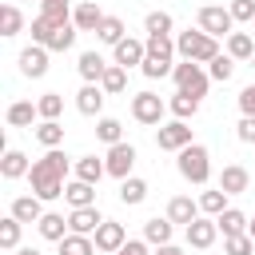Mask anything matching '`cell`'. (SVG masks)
Here are the masks:
<instances>
[{"label": "cell", "mask_w": 255, "mask_h": 255, "mask_svg": "<svg viewBox=\"0 0 255 255\" xmlns=\"http://www.w3.org/2000/svg\"><path fill=\"white\" fill-rule=\"evenodd\" d=\"M251 68H255V56H251Z\"/></svg>", "instance_id": "cell-53"}, {"label": "cell", "mask_w": 255, "mask_h": 255, "mask_svg": "<svg viewBox=\"0 0 255 255\" xmlns=\"http://www.w3.org/2000/svg\"><path fill=\"white\" fill-rule=\"evenodd\" d=\"M128 36V28H124V20L120 16H104V24H100V32H96V40L100 44H108V48H116L120 40Z\"/></svg>", "instance_id": "cell-34"}, {"label": "cell", "mask_w": 255, "mask_h": 255, "mask_svg": "<svg viewBox=\"0 0 255 255\" xmlns=\"http://www.w3.org/2000/svg\"><path fill=\"white\" fill-rule=\"evenodd\" d=\"M36 231H40L48 243H60V239L68 235V219H64L60 211H44V219L36 223Z\"/></svg>", "instance_id": "cell-25"}, {"label": "cell", "mask_w": 255, "mask_h": 255, "mask_svg": "<svg viewBox=\"0 0 255 255\" xmlns=\"http://www.w3.org/2000/svg\"><path fill=\"white\" fill-rule=\"evenodd\" d=\"M28 171H32L28 155H24V151H16V147H8V151H4V159H0V175H4V179H24Z\"/></svg>", "instance_id": "cell-23"}, {"label": "cell", "mask_w": 255, "mask_h": 255, "mask_svg": "<svg viewBox=\"0 0 255 255\" xmlns=\"http://www.w3.org/2000/svg\"><path fill=\"white\" fill-rule=\"evenodd\" d=\"M215 223H219V231H223V239H227V235H243L251 219H247V215H243L239 207H227L223 215H215Z\"/></svg>", "instance_id": "cell-32"}, {"label": "cell", "mask_w": 255, "mask_h": 255, "mask_svg": "<svg viewBox=\"0 0 255 255\" xmlns=\"http://www.w3.org/2000/svg\"><path fill=\"white\" fill-rule=\"evenodd\" d=\"M52 28H56V24H52L48 16H36V20H32V44H44V48H48V40H52Z\"/></svg>", "instance_id": "cell-46"}, {"label": "cell", "mask_w": 255, "mask_h": 255, "mask_svg": "<svg viewBox=\"0 0 255 255\" xmlns=\"http://www.w3.org/2000/svg\"><path fill=\"white\" fill-rule=\"evenodd\" d=\"M227 56L251 64V56H255V40H251L247 32H231V36H227Z\"/></svg>", "instance_id": "cell-35"}, {"label": "cell", "mask_w": 255, "mask_h": 255, "mask_svg": "<svg viewBox=\"0 0 255 255\" xmlns=\"http://www.w3.org/2000/svg\"><path fill=\"white\" fill-rule=\"evenodd\" d=\"M171 235H175V223H171L167 215H151V219L143 223V239H147L151 247H163V243H171Z\"/></svg>", "instance_id": "cell-20"}, {"label": "cell", "mask_w": 255, "mask_h": 255, "mask_svg": "<svg viewBox=\"0 0 255 255\" xmlns=\"http://www.w3.org/2000/svg\"><path fill=\"white\" fill-rule=\"evenodd\" d=\"M48 48L44 44H28L24 52H20V76H28V80H40V76H48Z\"/></svg>", "instance_id": "cell-12"}, {"label": "cell", "mask_w": 255, "mask_h": 255, "mask_svg": "<svg viewBox=\"0 0 255 255\" xmlns=\"http://www.w3.org/2000/svg\"><path fill=\"white\" fill-rule=\"evenodd\" d=\"M171 80H175V92H187V96H195V100H203V96H207V88H211V76H207V72H203V64H195V60L175 64Z\"/></svg>", "instance_id": "cell-4"}, {"label": "cell", "mask_w": 255, "mask_h": 255, "mask_svg": "<svg viewBox=\"0 0 255 255\" xmlns=\"http://www.w3.org/2000/svg\"><path fill=\"white\" fill-rule=\"evenodd\" d=\"M135 147L124 139V143H116V147H108V155H104V163H108V175L112 179H128L131 175V167H135Z\"/></svg>", "instance_id": "cell-9"}, {"label": "cell", "mask_w": 255, "mask_h": 255, "mask_svg": "<svg viewBox=\"0 0 255 255\" xmlns=\"http://www.w3.org/2000/svg\"><path fill=\"white\" fill-rule=\"evenodd\" d=\"M20 227H24V223H20L16 215H4V219H0V247H4V251H16V247H20Z\"/></svg>", "instance_id": "cell-41"}, {"label": "cell", "mask_w": 255, "mask_h": 255, "mask_svg": "<svg viewBox=\"0 0 255 255\" xmlns=\"http://www.w3.org/2000/svg\"><path fill=\"white\" fill-rule=\"evenodd\" d=\"M223 255H255V239L243 231V235H227L223 239Z\"/></svg>", "instance_id": "cell-44"}, {"label": "cell", "mask_w": 255, "mask_h": 255, "mask_svg": "<svg viewBox=\"0 0 255 255\" xmlns=\"http://www.w3.org/2000/svg\"><path fill=\"white\" fill-rule=\"evenodd\" d=\"M147 56L151 60H163V64H175V36H147Z\"/></svg>", "instance_id": "cell-30"}, {"label": "cell", "mask_w": 255, "mask_h": 255, "mask_svg": "<svg viewBox=\"0 0 255 255\" xmlns=\"http://www.w3.org/2000/svg\"><path fill=\"white\" fill-rule=\"evenodd\" d=\"M167 112H171L175 120H183V124H187V120H195V116H199V100H195V96H187V92H175V96L167 100Z\"/></svg>", "instance_id": "cell-26"}, {"label": "cell", "mask_w": 255, "mask_h": 255, "mask_svg": "<svg viewBox=\"0 0 255 255\" xmlns=\"http://www.w3.org/2000/svg\"><path fill=\"white\" fill-rule=\"evenodd\" d=\"M76 36H80L76 24H56V28H52V40H48V52H68V48L76 44Z\"/></svg>", "instance_id": "cell-37"}, {"label": "cell", "mask_w": 255, "mask_h": 255, "mask_svg": "<svg viewBox=\"0 0 255 255\" xmlns=\"http://www.w3.org/2000/svg\"><path fill=\"white\" fill-rule=\"evenodd\" d=\"M36 139L44 143V151L60 147V143H64V124H60V120H40V124H36Z\"/></svg>", "instance_id": "cell-31"}, {"label": "cell", "mask_w": 255, "mask_h": 255, "mask_svg": "<svg viewBox=\"0 0 255 255\" xmlns=\"http://www.w3.org/2000/svg\"><path fill=\"white\" fill-rule=\"evenodd\" d=\"M36 112H40V120H60L64 116V96L60 92H44L36 100Z\"/></svg>", "instance_id": "cell-39"}, {"label": "cell", "mask_w": 255, "mask_h": 255, "mask_svg": "<svg viewBox=\"0 0 255 255\" xmlns=\"http://www.w3.org/2000/svg\"><path fill=\"white\" fill-rule=\"evenodd\" d=\"M143 199H147V179H139V175L120 179V203L135 207V203H143Z\"/></svg>", "instance_id": "cell-28"}, {"label": "cell", "mask_w": 255, "mask_h": 255, "mask_svg": "<svg viewBox=\"0 0 255 255\" xmlns=\"http://www.w3.org/2000/svg\"><path fill=\"white\" fill-rule=\"evenodd\" d=\"M8 215H16L20 223H40L44 219V199L40 195H16L12 207H8Z\"/></svg>", "instance_id": "cell-18"}, {"label": "cell", "mask_w": 255, "mask_h": 255, "mask_svg": "<svg viewBox=\"0 0 255 255\" xmlns=\"http://www.w3.org/2000/svg\"><path fill=\"white\" fill-rule=\"evenodd\" d=\"M183 235H187V247L207 251V247H215V239H219V223H215L211 215H199L195 223H187V227H183Z\"/></svg>", "instance_id": "cell-10"}, {"label": "cell", "mask_w": 255, "mask_h": 255, "mask_svg": "<svg viewBox=\"0 0 255 255\" xmlns=\"http://www.w3.org/2000/svg\"><path fill=\"white\" fill-rule=\"evenodd\" d=\"M16 255H40L36 247H16Z\"/></svg>", "instance_id": "cell-52"}, {"label": "cell", "mask_w": 255, "mask_h": 255, "mask_svg": "<svg viewBox=\"0 0 255 255\" xmlns=\"http://www.w3.org/2000/svg\"><path fill=\"white\" fill-rule=\"evenodd\" d=\"M100 88H104L108 96H120V92L128 88V68H120V64H108V72H104Z\"/></svg>", "instance_id": "cell-38"}, {"label": "cell", "mask_w": 255, "mask_h": 255, "mask_svg": "<svg viewBox=\"0 0 255 255\" xmlns=\"http://www.w3.org/2000/svg\"><path fill=\"white\" fill-rule=\"evenodd\" d=\"M239 112H243V116H255V84H247V88L239 92Z\"/></svg>", "instance_id": "cell-49"}, {"label": "cell", "mask_w": 255, "mask_h": 255, "mask_svg": "<svg viewBox=\"0 0 255 255\" xmlns=\"http://www.w3.org/2000/svg\"><path fill=\"white\" fill-rule=\"evenodd\" d=\"M139 72H143L147 80H163V76H171V72H175V64H163V60H151V56H147Z\"/></svg>", "instance_id": "cell-47"}, {"label": "cell", "mask_w": 255, "mask_h": 255, "mask_svg": "<svg viewBox=\"0 0 255 255\" xmlns=\"http://www.w3.org/2000/svg\"><path fill=\"white\" fill-rule=\"evenodd\" d=\"M235 135H239V143H251L255 147V116H243L235 124Z\"/></svg>", "instance_id": "cell-48"}, {"label": "cell", "mask_w": 255, "mask_h": 255, "mask_svg": "<svg viewBox=\"0 0 255 255\" xmlns=\"http://www.w3.org/2000/svg\"><path fill=\"white\" fill-rule=\"evenodd\" d=\"M96 139L108 143V147L124 143V124H120L116 116H100V120H96Z\"/></svg>", "instance_id": "cell-27"}, {"label": "cell", "mask_w": 255, "mask_h": 255, "mask_svg": "<svg viewBox=\"0 0 255 255\" xmlns=\"http://www.w3.org/2000/svg\"><path fill=\"white\" fill-rule=\"evenodd\" d=\"M92 239H96V251H100V255H116V251L128 243V231H124V223L104 219V223H100V231H96Z\"/></svg>", "instance_id": "cell-11"}, {"label": "cell", "mask_w": 255, "mask_h": 255, "mask_svg": "<svg viewBox=\"0 0 255 255\" xmlns=\"http://www.w3.org/2000/svg\"><path fill=\"white\" fill-rule=\"evenodd\" d=\"M195 28L207 32V36H215V40H219V36L227 40V36L235 32V20H231V12H227L223 4H203V8L195 12Z\"/></svg>", "instance_id": "cell-5"}, {"label": "cell", "mask_w": 255, "mask_h": 255, "mask_svg": "<svg viewBox=\"0 0 255 255\" xmlns=\"http://www.w3.org/2000/svg\"><path fill=\"white\" fill-rule=\"evenodd\" d=\"M227 12H231L235 24H255V0H231Z\"/></svg>", "instance_id": "cell-45"}, {"label": "cell", "mask_w": 255, "mask_h": 255, "mask_svg": "<svg viewBox=\"0 0 255 255\" xmlns=\"http://www.w3.org/2000/svg\"><path fill=\"white\" fill-rule=\"evenodd\" d=\"M155 255H183V247H175V243H163V247H155Z\"/></svg>", "instance_id": "cell-51"}, {"label": "cell", "mask_w": 255, "mask_h": 255, "mask_svg": "<svg viewBox=\"0 0 255 255\" xmlns=\"http://www.w3.org/2000/svg\"><path fill=\"white\" fill-rule=\"evenodd\" d=\"M0 28H4L0 36H20V32H24V16H20L16 4H4V8H0Z\"/></svg>", "instance_id": "cell-42"}, {"label": "cell", "mask_w": 255, "mask_h": 255, "mask_svg": "<svg viewBox=\"0 0 255 255\" xmlns=\"http://www.w3.org/2000/svg\"><path fill=\"white\" fill-rule=\"evenodd\" d=\"M72 24H76L80 32H100V24H104V12H100V4H92V0L76 4V12H72Z\"/></svg>", "instance_id": "cell-21"}, {"label": "cell", "mask_w": 255, "mask_h": 255, "mask_svg": "<svg viewBox=\"0 0 255 255\" xmlns=\"http://www.w3.org/2000/svg\"><path fill=\"white\" fill-rule=\"evenodd\" d=\"M56 247H60V255H96V239L92 235H72L68 231Z\"/></svg>", "instance_id": "cell-33"}, {"label": "cell", "mask_w": 255, "mask_h": 255, "mask_svg": "<svg viewBox=\"0 0 255 255\" xmlns=\"http://www.w3.org/2000/svg\"><path fill=\"white\" fill-rule=\"evenodd\" d=\"M199 211H203V215H211V219H215V215H223V211H227V191H219V187L203 191V195H199Z\"/></svg>", "instance_id": "cell-40"}, {"label": "cell", "mask_w": 255, "mask_h": 255, "mask_svg": "<svg viewBox=\"0 0 255 255\" xmlns=\"http://www.w3.org/2000/svg\"><path fill=\"white\" fill-rule=\"evenodd\" d=\"M72 171H76V179H84V183H100V179L108 175V163L96 159V155H80Z\"/></svg>", "instance_id": "cell-24"}, {"label": "cell", "mask_w": 255, "mask_h": 255, "mask_svg": "<svg viewBox=\"0 0 255 255\" xmlns=\"http://www.w3.org/2000/svg\"><path fill=\"white\" fill-rule=\"evenodd\" d=\"M147 247H151V243H147V239H128V243H124V247H120V251H116V255H151V251H147Z\"/></svg>", "instance_id": "cell-50"}, {"label": "cell", "mask_w": 255, "mask_h": 255, "mask_svg": "<svg viewBox=\"0 0 255 255\" xmlns=\"http://www.w3.org/2000/svg\"><path fill=\"white\" fill-rule=\"evenodd\" d=\"M175 52H179V60L211 64V60L219 56V40H215V36H207V32H199V28H187V32H179V36H175Z\"/></svg>", "instance_id": "cell-2"}, {"label": "cell", "mask_w": 255, "mask_h": 255, "mask_svg": "<svg viewBox=\"0 0 255 255\" xmlns=\"http://www.w3.org/2000/svg\"><path fill=\"white\" fill-rule=\"evenodd\" d=\"M4 120H8L12 128H32V124L40 120V112H36V104H32V100H12V104H8V112H4Z\"/></svg>", "instance_id": "cell-22"}, {"label": "cell", "mask_w": 255, "mask_h": 255, "mask_svg": "<svg viewBox=\"0 0 255 255\" xmlns=\"http://www.w3.org/2000/svg\"><path fill=\"white\" fill-rule=\"evenodd\" d=\"M143 60H147V40L124 36V40L112 48V64H120V68H143Z\"/></svg>", "instance_id": "cell-8"}, {"label": "cell", "mask_w": 255, "mask_h": 255, "mask_svg": "<svg viewBox=\"0 0 255 255\" xmlns=\"http://www.w3.org/2000/svg\"><path fill=\"white\" fill-rule=\"evenodd\" d=\"M207 76H211L215 84H227V80L235 76V60H231L227 52H219V56H215V60L207 64Z\"/></svg>", "instance_id": "cell-43"}, {"label": "cell", "mask_w": 255, "mask_h": 255, "mask_svg": "<svg viewBox=\"0 0 255 255\" xmlns=\"http://www.w3.org/2000/svg\"><path fill=\"white\" fill-rule=\"evenodd\" d=\"M175 167H179V175H183L187 183L203 187V183L211 179V151H207L203 143H191V147H183V151L175 155Z\"/></svg>", "instance_id": "cell-3"}, {"label": "cell", "mask_w": 255, "mask_h": 255, "mask_svg": "<svg viewBox=\"0 0 255 255\" xmlns=\"http://www.w3.org/2000/svg\"><path fill=\"white\" fill-rule=\"evenodd\" d=\"M100 223H104L100 207H76V211H68V231L72 235H96Z\"/></svg>", "instance_id": "cell-14"}, {"label": "cell", "mask_w": 255, "mask_h": 255, "mask_svg": "<svg viewBox=\"0 0 255 255\" xmlns=\"http://www.w3.org/2000/svg\"><path fill=\"white\" fill-rule=\"evenodd\" d=\"M72 0H40V16H48L52 24H72Z\"/></svg>", "instance_id": "cell-36"}, {"label": "cell", "mask_w": 255, "mask_h": 255, "mask_svg": "<svg viewBox=\"0 0 255 255\" xmlns=\"http://www.w3.org/2000/svg\"><path fill=\"white\" fill-rule=\"evenodd\" d=\"M68 167H76L60 147H52V151H44L36 163H32V171H28V183H32V195H40L44 203H52V199H60L64 195V187H68Z\"/></svg>", "instance_id": "cell-1"}, {"label": "cell", "mask_w": 255, "mask_h": 255, "mask_svg": "<svg viewBox=\"0 0 255 255\" xmlns=\"http://www.w3.org/2000/svg\"><path fill=\"white\" fill-rule=\"evenodd\" d=\"M195 139H191V124H183V120H171V124H159V131H155V147L159 151H183V147H191Z\"/></svg>", "instance_id": "cell-7"}, {"label": "cell", "mask_w": 255, "mask_h": 255, "mask_svg": "<svg viewBox=\"0 0 255 255\" xmlns=\"http://www.w3.org/2000/svg\"><path fill=\"white\" fill-rule=\"evenodd\" d=\"M163 116H167V104H163L155 92H135V96H131V120H135V124L159 128Z\"/></svg>", "instance_id": "cell-6"}, {"label": "cell", "mask_w": 255, "mask_h": 255, "mask_svg": "<svg viewBox=\"0 0 255 255\" xmlns=\"http://www.w3.org/2000/svg\"><path fill=\"white\" fill-rule=\"evenodd\" d=\"M143 32H147V36H171V32H175V20H171V12H163V8L147 12V16H143Z\"/></svg>", "instance_id": "cell-29"}, {"label": "cell", "mask_w": 255, "mask_h": 255, "mask_svg": "<svg viewBox=\"0 0 255 255\" xmlns=\"http://www.w3.org/2000/svg\"><path fill=\"white\" fill-rule=\"evenodd\" d=\"M64 199H68V207H72V211H76V207H96V183L68 179V187H64Z\"/></svg>", "instance_id": "cell-19"}, {"label": "cell", "mask_w": 255, "mask_h": 255, "mask_svg": "<svg viewBox=\"0 0 255 255\" xmlns=\"http://www.w3.org/2000/svg\"><path fill=\"white\" fill-rule=\"evenodd\" d=\"M215 187H219V191H227V195H243V191L251 187V171H247L243 163H227V167L219 171Z\"/></svg>", "instance_id": "cell-13"}, {"label": "cell", "mask_w": 255, "mask_h": 255, "mask_svg": "<svg viewBox=\"0 0 255 255\" xmlns=\"http://www.w3.org/2000/svg\"><path fill=\"white\" fill-rule=\"evenodd\" d=\"M199 215H203V211H199V199H191V195H171V199H167V219H171V223H183V227H187V223H195Z\"/></svg>", "instance_id": "cell-16"}, {"label": "cell", "mask_w": 255, "mask_h": 255, "mask_svg": "<svg viewBox=\"0 0 255 255\" xmlns=\"http://www.w3.org/2000/svg\"><path fill=\"white\" fill-rule=\"evenodd\" d=\"M76 72H80V80H84V84H100V80H104V72H108V60H104L96 48H92V52H80Z\"/></svg>", "instance_id": "cell-17"}, {"label": "cell", "mask_w": 255, "mask_h": 255, "mask_svg": "<svg viewBox=\"0 0 255 255\" xmlns=\"http://www.w3.org/2000/svg\"><path fill=\"white\" fill-rule=\"evenodd\" d=\"M104 100H108V92H104L100 84H84V88L76 92V112H80V116H96V120H100Z\"/></svg>", "instance_id": "cell-15"}]
</instances>
